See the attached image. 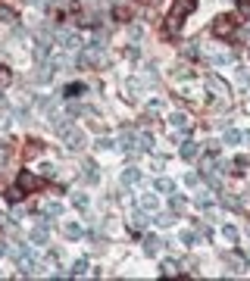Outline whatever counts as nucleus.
I'll list each match as a JSON object with an SVG mask.
<instances>
[{
    "mask_svg": "<svg viewBox=\"0 0 250 281\" xmlns=\"http://www.w3.org/2000/svg\"><path fill=\"white\" fill-rule=\"evenodd\" d=\"M194 6H197V0H175L172 3V13H169V22H166V28L169 31H178L182 28V22L188 13H194Z\"/></svg>",
    "mask_w": 250,
    "mask_h": 281,
    "instance_id": "nucleus-1",
    "label": "nucleus"
},
{
    "mask_svg": "<svg viewBox=\"0 0 250 281\" xmlns=\"http://www.w3.org/2000/svg\"><path fill=\"white\" fill-rule=\"evenodd\" d=\"M235 28H238L235 16H219L213 22V34H216V38H229V34H235Z\"/></svg>",
    "mask_w": 250,
    "mask_h": 281,
    "instance_id": "nucleus-2",
    "label": "nucleus"
},
{
    "mask_svg": "<svg viewBox=\"0 0 250 281\" xmlns=\"http://www.w3.org/2000/svg\"><path fill=\"white\" fill-rule=\"evenodd\" d=\"M59 135H63V140H66L69 150H81V147H85V132H81V128H69L66 125Z\"/></svg>",
    "mask_w": 250,
    "mask_h": 281,
    "instance_id": "nucleus-3",
    "label": "nucleus"
},
{
    "mask_svg": "<svg viewBox=\"0 0 250 281\" xmlns=\"http://www.w3.org/2000/svg\"><path fill=\"white\" fill-rule=\"evenodd\" d=\"M56 41H59L63 50H81V34L78 31H59Z\"/></svg>",
    "mask_w": 250,
    "mask_h": 281,
    "instance_id": "nucleus-4",
    "label": "nucleus"
},
{
    "mask_svg": "<svg viewBox=\"0 0 250 281\" xmlns=\"http://www.w3.org/2000/svg\"><path fill=\"white\" fill-rule=\"evenodd\" d=\"M100 60H103V53H100V44H91L88 50H81V53H78V63H81V66H97Z\"/></svg>",
    "mask_w": 250,
    "mask_h": 281,
    "instance_id": "nucleus-5",
    "label": "nucleus"
},
{
    "mask_svg": "<svg viewBox=\"0 0 250 281\" xmlns=\"http://www.w3.org/2000/svg\"><path fill=\"white\" fill-rule=\"evenodd\" d=\"M204 85H207V91L216 94V97H225V94H229V85H225V81H222L219 75H207Z\"/></svg>",
    "mask_w": 250,
    "mask_h": 281,
    "instance_id": "nucleus-6",
    "label": "nucleus"
},
{
    "mask_svg": "<svg viewBox=\"0 0 250 281\" xmlns=\"http://www.w3.org/2000/svg\"><path fill=\"white\" fill-rule=\"evenodd\" d=\"M34 187H41V178L31 172H22L19 175V191H34Z\"/></svg>",
    "mask_w": 250,
    "mask_h": 281,
    "instance_id": "nucleus-7",
    "label": "nucleus"
},
{
    "mask_svg": "<svg viewBox=\"0 0 250 281\" xmlns=\"http://www.w3.org/2000/svg\"><path fill=\"white\" fill-rule=\"evenodd\" d=\"M119 147L128 150V153H135V150H138V135H135V132H122V138H119Z\"/></svg>",
    "mask_w": 250,
    "mask_h": 281,
    "instance_id": "nucleus-8",
    "label": "nucleus"
},
{
    "mask_svg": "<svg viewBox=\"0 0 250 281\" xmlns=\"http://www.w3.org/2000/svg\"><path fill=\"white\" fill-rule=\"evenodd\" d=\"M122 91H125V97H128V100H138V97H141V81L128 78L125 85H122Z\"/></svg>",
    "mask_w": 250,
    "mask_h": 281,
    "instance_id": "nucleus-9",
    "label": "nucleus"
},
{
    "mask_svg": "<svg viewBox=\"0 0 250 281\" xmlns=\"http://www.w3.org/2000/svg\"><path fill=\"white\" fill-rule=\"evenodd\" d=\"M141 178H144V175H141V169H138V166H128V169L122 172V184H138Z\"/></svg>",
    "mask_w": 250,
    "mask_h": 281,
    "instance_id": "nucleus-10",
    "label": "nucleus"
},
{
    "mask_svg": "<svg viewBox=\"0 0 250 281\" xmlns=\"http://www.w3.org/2000/svg\"><path fill=\"white\" fill-rule=\"evenodd\" d=\"M28 241L34 244V247H44V244H47V228H44V225H38V228H34V231L28 234Z\"/></svg>",
    "mask_w": 250,
    "mask_h": 281,
    "instance_id": "nucleus-11",
    "label": "nucleus"
},
{
    "mask_svg": "<svg viewBox=\"0 0 250 281\" xmlns=\"http://www.w3.org/2000/svg\"><path fill=\"white\" fill-rule=\"evenodd\" d=\"M160 247H163V241H160V238H153V234H150V238H144V253H147V256H157Z\"/></svg>",
    "mask_w": 250,
    "mask_h": 281,
    "instance_id": "nucleus-12",
    "label": "nucleus"
},
{
    "mask_svg": "<svg viewBox=\"0 0 250 281\" xmlns=\"http://www.w3.org/2000/svg\"><path fill=\"white\" fill-rule=\"evenodd\" d=\"M169 122H172V128H182V132H185V128H191V119H188L185 113H172Z\"/></svg>",
    "mask_w": 250,
    "mask_h": 281,
    "instance_id": "nucleus-13",
    "label": "nucleus"
},
{
    "mask_svg": "<svg viewBox=\"0 0 250 281\" xmlns=\"http://www.w3.org/2000/svg\"><path fill=\"white\" fill-rule=\"evenodd\" d=\"M63 234H66L69 241H75V238H81V225H78V222H66V225H63Z\"/></svg>",
    "mask_w": 250,
    "mask_h": 281,
    "instance_id": "nucleus-14",
    "label": "nucleus"
},
{
    "mask_svg": "<svg viewBox=\"0 0 250 281\" xmlns=\"http://www.w3.org/2000/svg\"><path fill=\"white\" fill-rule=\"evenodd\" d=\"M41 213H44V216H59V213H63V203H56V200H47V203L41 206Z\"/></svg>",
    "mask_w": 250,
    "mask_h": 281,
    "instance_id": "nucleus-15",
    "label": "nucleus"
},
{
    "mask_svg": "<svg viewBox=\"0 0 250 281\" xmlns=\"http://www.w3.org/2000/svg\"><path fill=\"white\" fill-rule=\"evenodd\" d=\"M78 94H85V85H81V81H75V85H66V88H63V97H78Z\"/></svg>",
    "mask_w": 250,
    "mask_h": 281,
    "instance_id": "nucleus-16",
    "label": "nucleus"
},
{
    "mask_svg": "<svg viewBox=\"0 0 250 281\" xmlns=\"http://www.w3.org/2000/svg\"><path fill=\"white\" fill-rule=\"evenodd\" d=\"M34 60H38V63H47V60H50V47H47V44H38V47H34Z\"/></svg>",
    "mask_w": 250,
    "mask_h": 281,
    "instance_id": "nucleus-17",
    "label": "nucleus"
},
{
    "mask_svg": "<svg viewBox=\"0 0 250 281\" xmlns=\"http://www.w3.org/2000/svg\"><path fill=\"white\" fill-rule=\"evenodd\" d=\"M141 206L150 209V213H157V209H160V203H157V197H153V194H144V197H141Z\"/></svg>",
    "mask_w": 250,
    "mask_h": 281,
    "instance_id": "nucleus-18",
    "label": "nucleus"
},
{
    "mask_svg": "<svg viewBox=\"0 0 250 281\" xmlns=\"http://www.w3.org/2000/svg\"><path fill=\"white\" fill-rule=\"evenodd\" d=\"M182 156L185 159H194L197 156V144H194V140H185V144H182Z\"/></svg>",
    "mask_w": 250,
    "mask_h": 281,
    "instance_id": "nucleus-19",
    "label": "nucleus"
},
{
    "mask_svg": "<svg viewBox=\"0 0 250 281\" xmlns=\"http://www.w3.org/2000/svg\"><path fill=\"white\" fill-rule=\"evenodd\" d=\"M169 206H172V213H182V209H185V197L182 194H172L169 197Z\"/></svg>",
    "mask_w": 250,
    "mask_h": 281,
    "instance_id": "nucleus-20",
    "label": "nucleus"
},
{
    "mask_svg": "<svg viewBox=\"0 0 250 281\" xmlns=\"http://www.w3.org/2000/svg\"><path fill=\"white\" fill-rule=\"evenodd\" d=\"M85 178L94 184V181H100V175H97V166H94V162H85Z\"/></svg>",
    "mask_w": 250,
    "mask_h": 281,
    "instance_id": "nucleus-21",
    "label": "nucleus"
},
{
    "mask_svg": "<svg viewBox=\"0 0 250 281\" xmlns=\"http://www.w3.org/2000/svg\"><path fill=\"white\" fill-rule=\"evenodd\" d=\"M9 81H13V72H9L6 66H0V91H3V88H9Z\"/></svg>",
    "mask_w": 250,
    "mask_h": 281,
    "instance_id": "nucleus-22",
    "label": "nucleus"
},
{
    "mask_svg": "<svg viewBox=\"0 0 250 281\" xmlns=\"http://www.w3.org/2000/svg\"><path fill=\"white\" fill-rule=\"evenodd\" d=\"M0 22H3V25H9V22H16V13L9 6H0Z\"/></svg>",
    "mask_w": 250,
    "mask_h": 281,
    "instance_id": "nucleus-23",
    "label": "nucleus"
},
{
    "mask_svg": "<svg viewBox=\"0 0 250 281\" xmlns=\"http://www.w3.org/2000/svg\"><path fill=\"white\" fill-rule=\"evenodd\" d=\"M172 222H175V213H157V225H160V228L172 225Z\"/></svg>",
    "mask_w": 250,
    "mask_h": 281,
    "instance_id": "nucleus-24",
    "label": "nucleus"
},
{
    "mask_svg": "<svg viewBox=\"0 0 250 281\" xmlns=\"http://www.w3.org/2000/svg\"><path fill=\"white\" fill-rule=\"evenodd\" d=\"M150 144H153V135L141 132V135H138V147H141V150H150Z\"/></svg>",
    "mask_w": 250,
    "mask_h": 281,
    "instance_id": "nucleus-25",
    "label": "nucleus"
},
{
    "mask_svg": "<svg viewBox=\"0 0 250 281\" xmlns=\"http://www.w3.org/2000/svg\"><path fill=\"white\" fill-rule=\"evenodd\" d=\"M238 140H244V135L235 132V128H229V132H225V144H238Z\"/></svg>",
    "mask_w": 250,
    "mask_h": 281,
    "instance_id": "nucleus-26",
    "label": "nucleus"
},
{
    "mask_svg": "<svg viewBox=\"0 0 250 281\" xmlns=\"http://www.w3.org/2000/svg\"><path fill=\"white\" fill-rule=\"evenodd\" d=\"M172 187H175V184H172L169 178H157V191H160V194H169Z\"/></svg>",
    "mask_w": 250,
    "mask_h": 281,
    "instance_id": "nucleus-27",
    "label": "nucleus"
},
{
    "mask_svg": "<svg viewBox=\"0 0 250 281\" xmlns=\"http://www.w3.org/2000/svg\"><path fill=\"white\" fill-rule=\"evenodd\" d=\"M222 238L229 241V244H235V241H238V228H232V225H225V228H222Z\"/></svg>",
    "mask_w": 250,
    "mask_h": 281,
    "instance_id": "nucleus-28",
    "label": "nucleus"
},
{
    "mask_svg": "<svg viewBox=\"0 0 250 281\" xmlns=\"http://www.w3.org/2000/svg\"><path fill=\"white\" fill-rule=\"evenodd\" d=\"M88 272V260H75V266H72V275H85Z\"/></svg>",
    "mask_w": 250,
    "mask_h": 281,
    "instance_id": "nucleus-29",
    "label": "nucleus"
},
{
    "mask_svg": "<svg viewBox=\"0 0 250 281\" xmlns=\"http://www.w3.org/2000/svg\"><path fill=\"white\" fill-rule=\"evenodd\" d=\"M216 66H225V63H232V53H216V56H210Z\"/></svg>",
    "mask_w": 250,
    "mask_h": 281,
    "instance_id": "nucleus-30",
    "label": "nucleus"
},
{
    "mask_svg": "<svg viewBox=\"0 0 250 281\" xmlns=\"http://www.w3.org/2000/svg\"><path fill=\"white\" fill-rule=\"evenodd\" d=\"M175 272H178V263L166 260V263H163V275H175Z\"/></svg>",
    "mask_w": 250,
    "mask_h": 281,
    "instance_id": "nucleus-31",
    "label": "nucleus"
},
{
    "mask_svg": "<svg viewBox=\"0 0 250 281\" xmlns=\"http://www.w3.org/2000/svg\"><path fill=\"white\" fill-rule=\"evenodd\" d=\"M194 241H197V234H194V231H182V244H188V247H191Z\"/></svg>",
    "mask_w": 250,
    "mask_h": 281,
    "instance_id": "nucleus-32",
    "label": "nucleus"
},
{
    "mask_svg": "<svg viewBox=\"0 0 250 281\" xmlns=\"http://www.w3.org/2000/svg\"><path fill=\"white\" fill-rule=\"evenodd\" d=\"M175 78H191V69H188V66H178L175 69Z\"/></svg>",
    "mask_w": 250,
    "mask_h": 281,
    "instance_id": "nucleus-33",
    "label": "nucleus"
},
{
    "mask_svg": "<svg viewBox=\"0 0 250 281\" xmlns=\"http://www.w3.org/2000/svg\"><path fill=\"white\" fill-rule=\"evenodd\" d=\"M144 222H147L144 216H141V213H135V219H132V228H144Z\"/></svg>",
    "mask_w": 250,
    "mask_h": 281,
    "instance_id": "nucleus-34",
    "label": "nucleus"
},
{
    "mask_svg": "<svg viewBox=\"0 0 250 281\" xmlns=\"http://www.w3.org/2000/svg\"><path fill=\"white\" fill-rule=\"evenodd\" d=\"M185 184H188V187H197V175L188 172V175H185Z\"/></svg>",
    "mask_w": 250,
    "mask_h": 281,
    "instance_id": "nucleus-35",
    "label": "nucleus"
},
{
    "mask_svg": "<svg viewBox=\"0 0 250 281\" xmlns=\"http://www.w3.org/2000/svg\"><path fill=\"white\" fill-rule=\"evenodd\" d=\"M229 266L235 269V272H241V266H244V263H241V260H238V256H229Z\"/></svg>",
    "mask_w": 250,
    "mask_h": 281,
    "instance_id": "nucleus-36",
    "label": "nucleus"
},
{
    "mask_svg": "<svg viewBox=\"0 0 250 281\" xmlns=\"http://www.w3.org/2000/svg\"><path fill=\"white\" fill-rule=\"evenodd\" d=\"M97 147H100V150H110V147H113V140H110V138H100V140H97Z\"/></svg>",
    "mask_w": 250,
    "mask_h": 281,
    "instance_id": "nucleus-37",
    "label": "nucleus"
},
{
    "mask_svg": "<svg viewBox=\"0 0 250 281\" xmlns=\"http://www.w3.org/2000/svg\"><path fill=\"white\" fill-rule=\"evenodd\" d=\"M241 13H244V16H250V0H241Z\"/></svg>",
    "mask_w": 250,
    "mask_h": 281,
    "instance_id": "nucleus-38",
    "label": "nucleus"
},
{
    "mask_svg": "<svg viewBox=\"0 0 250 281\" xmlns=\"http://www.w3.org/2000/svg\"><path fill=\"white\" fill-rule=\"evenodd\" d=\"M25 3H28V6H44L47 0H25Z\"/></svg>",
    "mask_w": 250,
    "mask_h": 281,
    "instance_id": "nucleus-39",
    "label": "nucleus"
},
{
    "mask_svg": "<svg viewBox=\"0 0 250 281\" xmlns=\"http://www.w3.org/2000/svg\"><path fill=\"white\" fill-rule=\"evenodd\" d=\"M6 159V147H0V162H3Z\"/></svg>",
    "mask_w": 250,
    "mask_h": 281,
    "instance_id": "nucleus-40",
    "label": "nucleus"
},
{
    "mask_svg": "<svg viewBox=\"0 0 250 281\" xmlns=\"http://www.w3.org/2000/svg\"><path fill=\"white\" fill-rule=\"evenodd\" d=\"M6 250H9V247H6V244H3V241H0V256H3Z\"/></svg>",
    "mask_w": 250,
    "mask_h": 281,
    "instance_id": "nucleus-41",
    "label": "nucleus"
}]
</instances>
